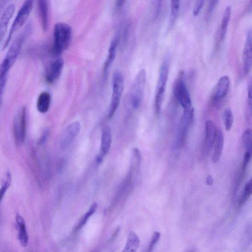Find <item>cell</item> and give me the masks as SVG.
Returning <instances> with one entry per match:
<instances>
[{
    "mask_svg": "<svg viewBox=\"0 0 252 252\" xmlns=\"http://www.w3.org/2000/svg\"><path fill=\"white\" fill-rule=\"evenodd\" d=\"M32 28L31 24L27 25L11 43L0 65V78L7 77L9 70L20 54L24 41L31 33Z\"/></svg>",
    "mask_w": 252,
    "mask_h": 252,
    "instance_id": "cell-1",
    "label": "cell"
},
{
    "mask_svg": "<svg viewBox=\"0 0 252 252\" xmlns=\"http://www.w3.org/2000/svg\"><path fill=\"white\" fill-rule=\"evenodd\" d=\"M71 28L64 23H57L54 27V44L52 48L55 56L61 55L68 47L71 39Z\"/></svg>",
    "mask_w": 252,
    "mask_h": 252,
    "instance_id": "cell-2",
    "label": "cell"
},
{
    "mask_svg": "<svg viewBox=\"0 0 252 252\" xmlns=\"http://www.w3.org/2000/svg\"><path fill=\"white\" fill-rule=\"evenodd\" d=\"M34 0H25L18 10L10 28L2 49H5L10 42L15 33L27 22L32 12Z\"/></svg>",
    "mask_w": 252,
    "mask_h": 252,
    "instance_id": "cell-3",
    "label": "cell"
},
{
    "mask_svg": "<svg viewBox=\"0 0 252 252\" xmlns=\"http://www.w3.org/2000/svg\"><path fill=\"white\" fill-rule=\"evenodd\" d=\"M169 73L168 61L165 59L160 67L155 96V109L158 114L161 110L164 99L166 86Z\"/></svg>",
    "mask_w": 252,
    "mask_h": 252,
    "instance_id": "cell-4",
    "label": "cell"
},
{
    "mask_svg": "<svg viewBox=\"0 0 252 252\" xmlns=\"http://www.w3.org/2000/svg\"><path fill=\"white\" fill-rule=\"evenodd\" d=\"M112 92L108 113V117L112 118L119 105L124 88V79L121 72L115 70L113 74Z\"/></svg>",
    "mask_w": 252,
    "mask_h": 252,
    "instance_id": "cell-5",
    "label": "cell"
},
{
    "mask_svg": "<svg viewBox=\"0 0 252 252\" xmlns=\"http://www.w3.org/2000/svg\"><path fill=\"white\" fill-rule=\"evenodd\" d=\"M174 96L183 109V111L191 108V100L185 79L184 72L181 71L174 84Z\"/></svg>",
    "mask_w": 252,
    "mask_h": 252,
    "instance_id": "cell-6",
    "label": "cell"
},
{
    "mask_svg": "<svg viewBox=\"0 0 252 252\" xmlns=\"http://www.w3.org/2000/svg\"><path fill=\"white\" fill-rule=\"evenodd\" d=\"M146 82V73L144 69H141L136 75L130 91V102L132 107L138 108L143 100Z\"/></svg>",
    "mask_w": 252,
    "mask_h": 252,
    "instance_id": "cell-7",
    "label": "cell"
},
{
    "mask_svg": "<svg viewBox=\"0 0 252 252\" xmlns=\"http://www.w3.org/2000/svg\"><path fill=\"white\" fill-rule=\"evenodd\" d=\"M194 116L193 108L183 111L181 117L176 136V145L181 147L184 145L187 137L189 131L192 126Z\"/></svg>",
    "mask_w": 252,
    "mask_h": 252,
    "instance_id": "cell-8",
    "label": "cell"
},
{
    "mask_svg": "<svg viewBox=\"0 0 252 252\" xmlns=\"http://www.w3.org/2000/svg\"><path fill=\"white\" fill-rule=\"evenodd\" d=\"M26 108L23 106L15 115L13 122V136L17 146L24 143L26 136Z\"/></svg>",
    "mask_w": 252,
    "mask_h": 252,
    "instance_id": "cell-9",
    "label": "cell"
},
{
    "mask_svg": "<svg viewBox=\"0 0 252 252\" xmlns=\"http://www.w3.org/2000/svg\"><path fill=\"white\" fill-rule=\"evenodd\" d=\"M252 66V41L251 31L248 32L242 53V69L244 76L250 72Z\"/></svg>",
    "mask_w": 252,
    "mask_h": 252,
    "instance_id": "cell-10",
    "label": "cell"
},
{
    "mask_svg": "<svg viewBox=\"0 0 252 252\" xmlns=\"http://www.w3.org/2000/svg\"><path fill=\"white\" fill-rule=\"evenodd\" d=\"M230 86V79L228 76L221 77L218 81L212 96V101L218 105L226 96Z\"/></svg>",
    "mask_w": 252,
    "mask_h": 252,
    "instance_id": "cell-11",
    "label": "cell"
},
{
    "mask_svg": "<svg viewBox=\"0 0 252 252\" xmlns=\"http://www.w3.org/2000/svg\"><path fill=\"white\" fill-rule=\"evenodd\" d=\"M205 138L203 151L205 155L209 154L214 145L216 137L217 128L215 124L211 120L205 122Z\"/></svg>",
    "mask_w": 252,
    "mask_h": 252,
    "instance_id": "cell-12",
    "label": "cell"
},
{
    "mask_svg": "<svg viewBox=\"0 0 252 252\" xmlns=\"http://www.w3.org/2000/svg\"><path fill=\"white\" fill-rule=\"evenodd\" d=\"M81 129L79 122L75 121L70 124L63 132L62 139L61 145L63 148L68 147L74 138L77 136Z\"/></svg>",
    "mask_w": 252,
    "mask_h": 252,
    "instance_id": "cell-13",
    "label": "cell"
},
{
    "mask_svg": "<svg viewBox=\"0 0 252 252\" xmlns=\"http://www.w3.org/2000/svg\"><path fill=\"white\" fill-rule=\"evenodd\" d=\"M111 142L112 134L111 129L109 126H105L103 128L100 149L97 157L98 162L101 161L103 157L109 153L111 148Z\"/></svg>",
    "mask_w": 252,
    "mask_h": 252,
    "instance_id": "cell-14",
    "label": "cell"
},
{
    "mask_svg": "<svg viewBox=\"0 0 252 252\" xmlns=\"http://www.w3.org/2000/svg\"><path fill=\"white\" fill-rule=\"evenodd\" d=\"M15 10L14 4H10L6 7L0 18V43L7 32L9 23Z\"/></svg>",
    "mask_w": 252,
    "mask_h": 252,
    "instance_id": "cell-15",
    "label": "cell"
},
{
    "mask_svg": "<svg viewBox=\"0 0 252 252\" xmlns=\"http://www.w3.org/2000/svg\"><path fill=\"white\" fill-rule=\"evenodd\" d=\"M63 64V60L58 59L51 64L46 75V80L48 83H53L58 79L61 75Z\"/></svg>",
    "mask_w": 252,
    "mask_h": 252,
    "instance_id": "cell-16",
    "label": "cell"
},
{
    "mask_svg": "<svg viewBox=\"0 0 252 252\" xmlns=\"http://www.w3.org/2000/svg\"><path fill=\"white\" fill-rule=\"evenodd\" d=\"M16 222L18 230V240L21 246L26 247L28 244L29 235L25 220L23 217L19 214H16Z\"/></svg>",
    "mask_w": 252,
    "mask_h": 252,
    "instance_id": "cell-17",
    "label": "cell"
},
{
    "mask_svg": "<svg viewBox=\"0 0 252 252\" xmlns=\"http://www.w3.org/2000/svg\"><path fill=\"white\" fill-rule=\"evenodd\" d=\"M224 138L221 129H217L216 137L214 143V151L212 157V161L216 163L220 160L223 148Z\"/></svg>",
    "mask_w": 252,
    "mask_h": 252,
    "instance_id": "cell-18",
    "label": "cell"
},
{
    "mask_svg": "<svg viewBox=\"0 0 252 252\" xmlns=\"http://www.w3.org/2000/svg\"><path fill=\"white\" fill-rule=\"evenodd\" d=\"M37 5L41 27L44 31H46L48 26L47 0H37Z\"/></svg>",
    "mask_w": 252,
    "mask_h": 252,
    "instance_id": "cell-19",
    "label": "cell"
},
{
    "mask_svg": "<svg viewBox=\"0 0 252 252\" xmlns=\"http://www.w3.org/2000/svg\"><path fill=\"white\" fill-rule=\"evenodd\" d=\"M51 96L49 93L43 92L38 96L36 102V109L41 113H46L50 107Z\"/></svg>",
    "mask_w": 252,
    "mask_h": 252,
    "instance_id": "cell-20",
    "label": "cell"
},
{
    "mask_svg": "<svg viewBox=\"0 0 252 252\" xmlns=\"http://www.w3.org/2000/svg\"><path fill=\"white\" fill-rule=\"evenodd\" d=\"M118 44L117 39H114L109 48L108 53L106 57L103 66V72L104 75L107 73V72L110 68L115 58L116 54V48Z\"/></svg>",
    "mask_w": 252,
    "mask_h": 252,
    "instance_id": "cell-21",
    "label": "cell"
},
{
    "mask_svg": "<svg viewBox=\"0 0 252 252\" xmlns=\"http://www.w3.org/2000/svg\"><path fill=\"white\" fill-rule=\"evenodd\" d=\"M231 14V7L228 6L223 14L220 33V41L221 42L223 41L225 38L228 25L230 20Z\"/></svg>",
    "mask_w": 252,
    "mask_h": 252,
    "instance_id": "cell-22",
    "label": "cell"
},
{
    "mask_svg": "<svg viewBox=\"0 0 252 252\" xmlns=\"http://www.w3.org/2000/svg\"><path fill=\"white\" fill-rule=\"evenodd\" d=\"M139 239L137 235L133 232H130L128 235L127 240L123 252H135L139 245Z\"/></svg>",
    "mask_w": 252,
    "mask_h": 252,
    "instance_id": "cell-23",
    "label": "cell"
},
{
    "mask_svg": "<svg viewBox=\"0 0 252 252\" xmlns=\"http://www.w3.org/2000/svg\"><path fill=\"white\" fill-rule=\"evenodd\" d=\"M252 193V181L250 179L245 185L241 198L239 199L238 206L241 208L247 201Z\"/></svg>",
    "mask_w": 252,
    "mask_h": 252,
    "instance_id": "cell-24",
    "label": "cell"
},
{
    "mask_svg": "<svg viewBox=\"0 0 252 252\" xmlns=\"http://www.w3.org/2000/svg\"><path fill=\"white\" fill-rule=\"evenodd\" d=\"M242 142L246 151L252 153V132L250 128L246 129L242 135Z\"/></svg>",
    "mask_w": 252,
    "mask_h": 252,
    "instance_id": "cell-25",
    "label": "cell"
},
{
    "mask_svg": "<svg viewBox=\"0 0 252 252\" xmlns=\"http://www.w3.org/2000/svg\"><path fill=\"white\" fill-rule=\"evenodd\" d=\"M223 124L226 131H229L233 125V116L229 108L225 109L223 113Z\"/></svg>",
    "mask_w": 252,
    "mask_h": 252,
    "instance_id": "cell-26",
    "label": "cell"
},
{
    "mask_svg": "<svg viewBox=\"0 0 252 252\" xmlns=\"http://www.w3.org/2000/svg\"><path fill=\"white\" fill-rule=\"evenodd\" d=\"M180 0H171L170 14L169 18L170 25L174 24L178 16L179 11Z\"/></svg>",
    "mask_w": 252,
    "mask_h": 252,
    "instance_id": "cell-27",
    "label": "cell"
},
{
    "mask_svg": "<svg viewBox=\"0 0 252 252\" xmlns=\"http://www.w3.org/2000/svg\"><path fill=\"white\" fill-rule=\"evenodd\" d=\"M97 208V204L96 203H93L90 207L89 210L82 217L80 220L78 225L75 228V230H78L81 229L86 223L88 219L91 216L95 211Z\"/></svg>",
    "mask_w": 252,
    "mask_h": 252,
    "instance_id": "cell-28",
    "label": "cell"
},
{
    "mask_svg": "<svg viewBox=\"0 0 252 252\" xmlns=\"http://www.w3.org/2000/svg\"><path fill=\"white\" fill-rule=\"evenodd\" d=\"M252 153L249 151H246L244 156V158L242 162L241 170L240 173L238 184L242 181L245 176L248 164L251 158Z\"/></svg>",
    "mask_w": 252,
    "mask_h": 252,
    "instance_id": "cell-29",
    "label": "cell"
},
{
    "mask_svg": "<svg viewBox=\"0 0 252 252\" xmlns=\"http://www.w3.org/2000/svg\"><path fill=\"white\" fill-rule=\"evenodd\" d=\"M11 182V175L10 173L8 171L6 175V179L3 182L0 188V203L5 194V192L10 187Z\"/></svg>",
    "mask_w": 252,
    "mask_h": 252,
    "instance_id": "cell-30",
    "label": "cell"
},
{
    "mask_svg": "<svg viewBox=\"0 0 252 252\" xmlns=\"http://www.w3.org/2000/svg\"><path fill=\"white\" fill-rule=\"evenodd\" d=\"M160 237V233L159 232L155 231L154 232L152 238L151 239V241L149 247L148 248V252H151L156 244L158 241V239Z\"/></svg>",
    "mask_w": 252,
    "mask_h": 252,
    "instance_id": "cell-31",
    "label": "cell"
},
{
    "mask_svg": "<svg viewBox=\"0 0 252 252\" xmlns=\"http://www.w3.org/2000/svg\"><path fill=\"white\" fill-rule=\"evenodd\" d=\"M204 0H197L193 9V14L195 16H196L200 12V10L202 8L203 4H204Z\"/></svg>",
    "mask_w": 252,
    "mask_h": 252,
    "instance_id": "cell-32",
    "label": "cell"
},
{
    "mask_svg": "<svg viewBox=\"0 0 252 252\" xmlns=\"http://www.w3.org/2000/svg\"><path fill=\"white\" fill-rule=\"evenodd\" d=\"M248 103L250 109V111L252 110V83L250 82L249 84L248 88Z\"/></svg>",
    "mask_w": 252,
    "mask_h": 252,
    "instance_id": "cell-33",
    "label": "cell"
},
{
    "mask_svg": "<svg viewBox=\"0 0 252 252\" xmlns=\"http://www.w3.org/2000/svg\"><path fill=\"white\" fill-rule=\"evenodd\" d=\"M8 0H0V18L7 6Z\"/></svg>",
    "mask_w": 252,
    "mask_h": 252,
    "instance_id": "cell-34",
    "label": "cell"
},
{
    "mask_svg": "<svg viewBox=\"0 0 252 252\" xmlns=\"http://www.w3.org/2000/svg\"><path fill=\"white\" fill-rule=\"evenodd\" d=\"M206 182L207 185H212L213 182L212 177L211 175H209L206 179Z\"/></svg>",
    "mask_w": 252,
    "mask_h": 252,
    "instance_id": "cell-35",
    "label": "cell"
},
{
    "mask_svg": "<svg viewBox=\"0 0 252 252\" xmlns=\"http://www.w3.org/2000/svg\"><path fill=\"white\" fill-rule=\"evenodd\" d=\"M125 0H116V4L118 7H121L124 4Z\"/></svg>",
    "mask_w": 252,
    "mask_h": 252,
    "instance_id": "cell-36",
    "label": "cell"
},
{
    "mask_svg": "<svg viewBox=\"0 0 252 252\" xmlns=\"http://www.w3.org/2000/svg\"><path fill=\"white\" fill-rule=\"evenodd\" d=\"M5 87L2 86H0V105L1 102V100L4 92Z\"/></svg>",
    "mask_w": 252,
    "mask_h": 252,
    "instance_id": "cell-37",
    "label": "cell"
},
{
    "mask_svg": "<svg viewBox=\"0 0 252 252\" xmlns=\"http://www.w3.org/2000/svg\"><path fill=\"white\" fill-rule=\"evenodd\" d=\"M218 0H211L210 3V6L212 7H215Z\"/></svg>",
    "mask_w": 252,
    "mask_h": 252,
    "instance_id": "cell-38",
    "label": "cell"
}]
</instances>
